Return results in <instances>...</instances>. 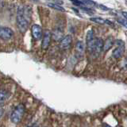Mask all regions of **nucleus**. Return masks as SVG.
I'll list each match as a JSON object with an SVG mask.
<instances>
[{"label": "nucleus", "instance_id": "obj_6", "mask_svg": "<svg viewBox=\"0 0 127 127\" xmlns=\"http://www.w3.org/2000/svg\"><path fill=\"white\" fill-rule=\"evenodd\" d=\"M32 30V35H33V37L36 41H38V40H41L43 37V31L41 27L39 25L37 24H34V25L32 26L31 28Z\"/></svg>", "mask_w": 127, "mask_h": 127}, {"label": "nucleus", "instance_id": "obj_13", "mask_svg": "<svg viewBox=\"0 0 127 127\" xmlns=\"http://www.w3.org/2000/svg\"><path fill=\"white\" fill-rule=\"evenodd\" d=\"M75 49H76L77 52L79 53H83V52L85 50V45L84 43L81 41H79L75 44Z\"/></svg>", "mask_w": 127, "mask_h": 127}, {"label": "nucleus", "instance_id": "obj_17", "mask_svg": "<svg viewBox=\"0 0 127 127\" xmlns=\"http://www.w3.org/2000/svg\"><path fill=\"white\" fill-rule=\"evenodd\" d=\"M122 15L124 17V18L126 19V20H127V12H126V11H122Z\"/></svg>", "mask_w": 127, "mask_h": 127}, {"label": "nucleus", "instance_id": "obj_22", "mask_svg": "<svg viewBox=\"0 0 127 127\" xmlns=\"http://www.w3.org/2000/svg\"><path fill=\"white\" fill-rule=\"evenodd\" d=\"M117 127H122V126H118Z\"/></svg>", "mask_w": 127, "mask_h": 127}, {"label": "nucleus", "instance_id": "obj_8", "mask_svg": "<svg viewBox=\"0 0 127 127\" xmlns=\"http://www.w3.org/2000/svg\"><path fill=\"white\" fill-rule=\"evenodd\" d=\"M71 43H72V37L71 35H67L60 41V46L61 49H67L71 46Z\"/></svg>", "mask_w": 127, "mask_h": 127}, {"label": "nucleus", "instance_id": "obj_21", "mask_svg": "<svg viewBox=\"0 0 127 127\" xmlns=\"http://www.w3.org/2000/svg\"><path fill=\"white\" fill-rule=\"evenodd\" d=\"M104 127H110V126L109 125H106V124H105V125H104Z\"/></svg>", "mask_w": 127, "mask_h": 127}, {"label": "nucleus", "instance_id": "obj_4", "mask_svg": "<svg viewBox=\"0 0 127 127\" xmlns=\"http://www.w3.org/2000/svg\"><path fill=\"white\" fill-rule=\"evenodd\" d=\"M114 43L116 44L118 46L113 50L112 55H113V57H114L115 59H119L125 53V50H126L125 44L122 41H121V40H115Z\"/></svg>", "mask_w": 127, "mask_h": 127}, {"label": "nucleus", "instance_id": "obj_15", "mask_svg": "<svg viewBox=\"0 0 127 127\" xmlns=\"http://www.w3.org/2000/svg\"><path fill=\"white\" fill-rule=\"evenodd\" d=\"M94 39H95V36H94L93 30H88V32H87V43L93 41Z\"/></svg>", "mask_w": 127, "mask_h": 127}, {"label": "nucleus", "instance_id": "obj_11", "mask_svg": "<svg viewBox=\"0 0 127 127\" xmlns=\"http://www.w3.org/2000/svg\"><path fill=\"white\" fill-rule=\"evenodd\" d=\"M91 21L95 22V23L102 24V25H103V24H109V25H110V26H113V23L110 21H109V20H106L102 18H91Z\"/></svg>", "mask_w": 127, "mask_h": 127}, {"label": "nucleus", "instance_id": "obj_7", "mask_svg": "<svg viewBox=\"0 0 127 127\" xmlns=\"http://www.w3.org/2000/svg\"><path fill=\"white\" fill-rule=\"evenodd\" d=\"M51 37H52V33H50V31L45 30L44 33V37L42 39V43H41V49L45 50L49 48L50 45L51 41Z\"/></svg>", "mask_w": 127, "mask_h": 127}, {"label": "nucleus", "instance_id": "obj_18", "mask_svg": "<svg viewBox=\"0 0 127 127\" xmlns=\"http://www.w3.org/2000/svg\"><path fill=\"white\" fill-rule=\"evenodd\" d=\"M99 8H102V9H104V10H108V8L105 7L103 5H99Z\"/></svg>", "mask_w": 127, "mask_h": 127}, {"label": "nucleus", "instance_id": "obj_2", "mask_svg": "<svg viewBox=\"0 0 127 127\" xmlns=\"http://www.w3.org/2000/svg\"><path fill=\"white\" fill-rule=\"evenodd\" d=\"M87 50H88L89 53L92 56L97 57L102 52V50H103L104 41H103V40L102 38L96 37L93 41L87 42Z\"/></svg>", "mask_w": 127, "mask_h": 127}, {"label": "nucleus", "instance_id": "obj_19", "mask_svg": "<svg viewBox=\"0 0 127 127\" xmlns=\"http://www.w3.org/2000/svg\"><path fill=\"white\" fill-rule=\"evenodd\" d=\"M54 2V3H56V4H63L64 2H62V1H54V2Z\"/></svg>", "mask_w": 127, "mask_h": 127}, {"label": "nucleus", "instance_id": "obj_5", "mask_svg": "<svg viewBox=\"0 0 127 127\" xmlns=\"http://www.w3.org/2000/svg\"><path fill=\"white\" fill-rule=\"evenodd\" d=\"M14 36V31L12 30L9 27L2 26L0 28V37L2 40L4 41H8L11 39Z\"/></svg>", "mask_w": 127, "mask_h": 127}, {"label": "nucleus", "instance_id": "obj_1", "mask_svg": "<svg viewBox=\"0 0 127 127\" xmlns=\"http://www.w3.org/2000/svg\"><path fill=\"white\" fill-rule=\"evenodd\" d=\"M31 12L29 7L20 6L17 10V16H16V22L18 30L22 33H26L28 30L30 22Z\"/></svg>", "mask_w": 127, "mask_h": 127}, {"label": "nucleus", "instance_id": "obj_14", "mask_svg": "<svg viewBox=\"0 0 127 127\" xmlns=\"http://www.w3.org/2000/svg\"><path fill=\"white\" fill-rule=\"evenodd\" d=\"M47 6H49L51 8H53V9H55V10H59V11H64V8L62 7L61 6H60L58 5V4H56L54 2H49L47 4Z\"/></svg>", "mask_w": 127, "mask_h": 127}, {"label": "nucleus", "instance_id": "obj_3", "mask_svg": "<svg viewBox=\"0 0 127 127\" xmlns=\"http://www.w3.org/2000/svg\"><path fill=\"white\" fill-rule=\"evenodd\" d=\"M24 114H25V106L22 104L18 105L10 114V121L14 124H18L22 121Z\"/></svg>", "mask_w": 127, "mask_h": 127}, {"label": "nucleus", "instance_id": "obj_10", "mask_svg": "<svg viewBox=\"0 0 127 127\" xmlns=\"http://www.w3.org/2000/svg\"><path fill=\"white\" fill-rule=\"evenodd\" d=\"M115 41L113 39L112 37H110L107 38L105 42H104V47H103V51H108L109 49H110L111 48L113 47Z\"/></svg>", "mask_w": 127, "mask_h": 127}, {"label": "nucleus", "instance_id": "obj_16", "mask_svg": "<svg viewBox=\"0 0 127 127\" xmlns=\"http://www.w3.org/2000/svg\"><path fill=\"white\" fill-rule=\"evenodd\" d=\"M118 22L121 24V25H122L124 27L127 28V20L126 19H118Z\"/></svg>", "mask_w": 127, "mask_h": 127}, {"label": "nucleus", "instance_id": "obj_12", "mask_svg": "<svg viewBox=\"0 0 127 127\" xmlns=\"http://www.w3.org/2000/svg\"><path fill=\"white\" fill-rule=\"evenodd\" d=\"M9 97H10V93L8 92L7 91L2 89L1 92H0V101H1V105H2V103Z\"/></svg>", "mask_w": 127, "mask_h": 127}, {"label": "nucleus", "instance_id": "obj_9", "mask_svg": "<svg viewBox=\"0 0 127 127\" xmlns=\"http://www.w3.org/2000/svg\"><path fill=\"white\" fill-rule=\"evenodd\" d=\"M64 36V30L61 29V28L57 27V29H55L52 33V37H53L54 41H61V40L64 38L63 37Z\"/></svg>", "mask_w": 127, "mask_h": 127}, {"label": "nucleus", "instance_id": "obj_20", "mask_svg": "<svg viewBox=\"0 0 127 127\" xmlns=\"http://www.w3.org/2000/svg\"><path fill=\"white\" fill-rule=\"evenodd\" d=\"M31 127H39V126H38V125H37V124H33V125Z\"/></svg>", "mask_w": 127, "mask_h": 127}]
</instances>
